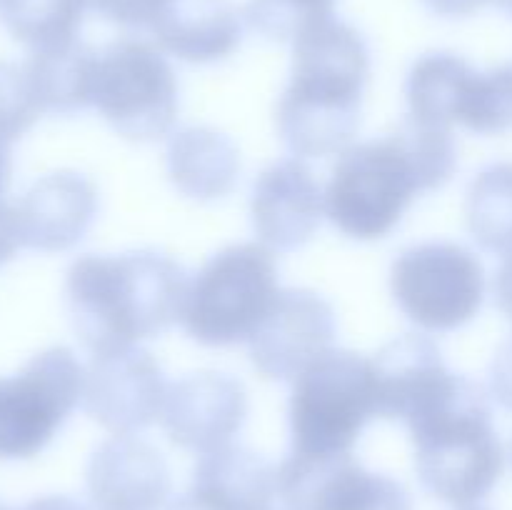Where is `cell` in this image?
I'll use <instances>...</instances> for the list:
<instances>
[{
  "label": "cell",
  "mask_w": 512,
  "mask_h": 510,
  "mask_svg": "<svg viewBox=\"0 0 512 510\" xmlns=\"http://www.w3.org/2000/svg\"><path fill=\"white\" fill-rule=\"evenodd\" d=\"M13 208L23 248L63 253L75 248L93 228L98 190L83 173L55 170L35 180Z\"/></svg>",
  "instance_id": "cell-15"
},
{
  "label": "cell",
  "mask_w": 512,
  "mask_h": 510,
  "mask_svg": "<svg viewBox=\"0 0 512 510\" xmlns=\"http://www.w3.org/2000/svg\"><path fill=\"white\" fill-rule=\"evenodd\" d=\"M373 418H378L373 360L353 350L330 348L293 380L290 450L305 455L353 453Z\"/></svg>",
  "instance_id": "cell-6"
},
{
  "label": "cell",
  "mask_w": 512,
  "mask_h": 510,
  "mask_svg": "<svg viewBox=\"0 0 512 510\" xmlns=\"http://www.w3.org/2000/svg\"><path fill=\"white\" fill-rule=\"evenodd\" d=\"M168 380L148 350L123 348L93 355L85 370L83 405L113 435H135L163 418Z\"/></svg>",
  "instance_id": "cell-11"
},
{
  "label": "cell",
  "mask_w": 512,
  "mask_h": 510,
  "mask_svg": "<svg viewBox=\"0 0 512 510\" xmlns=\"http://www.w3.org/2000/svg\"><path fill=\"white\" fill-rule=\"evenodd\" d=\"M150 30L163 53L198 65L225 60L243 38L230 0H170Z\"/></svg>",
  "instance_id": "cell-18"
},
{
  "label": "cell",
  "mask_w": 512,
  "mask_h": 510,
  "mask_svg": "<svg viewBox=\"0 0 512 510\" xmlns=\"http://www.w3.org/2000/svg\"><path fill=\"white\" fill-rule=\"evenodd\" d=\"M458 150L450 128L408 118L385 138L350 145L325 188V215L353 240H380L403 220L415 195L443 188Z\"/></svg>",
  "instance_id": "cell-1"
},
{
  "label": "cell",
  "mask_w": 512,
  "mask_h": 510,
  "mask_svg": "<svg viewBox=\"0 0 512 510\" xmlns=\"http://www.w3.org/2000/svg\"><path fill=\"white\" fill-rule=\"evenodd\" d=\"M98 53L80 40L30 50L23 70L40 113L73 115L93 105Z\"/></svg>",
  "instance_id": "cell-21"
},
{
  "label": "cell",
  "mask_w": 512,
  "mask_h": 510,
  "mask_svg": "<svg viewBox=\"0 0 512 510\" xmlns=\"http://www.w3.org/2000/svg\"><path fill=\"white\" fill-rule=\"evenodd\" d=\"M335 340V310L315 290H280L273 308L255 330L250 360L268 380H295L328 353Z\"/></svg>",
  "instance_id": "cell-12"
},
{
  "label": "cell",
  "mask_w": 512,
  "mask_h": 510,
  "mask_svg": "<svg viewBox=\"0 0 512 510\" xmlns=\"http://www.w3.org/2000/svg\"><path fill=\"white\" fill-rule=\"evenodd\" d=\"M278 495L288 510H413L398 480L363 468L353 453L290 450L278 468Z\"/></svg>",
  "instance_id": "cell-10"
},
{
  "label": "cell",
  "mask_w": 512,
  "mask_h": 510,
  "mask_svg": "<svg viewBox=\"0 0 512 510\" xmlns=\"http://www.w3.org/2000/svg\"><path fill=\"white\" fill-rule=\"evenodd\" d=\"M490 3H495V5H498V8L503 10V13L512 15V0H490Z\"/></svg>",
  "instance_id": "cell-35"
},
{
  "label": "cell",
  "mask_w": 512,
  "mask_h": 510,
  "mask_svg": "<svg viewBox=\"0 0 512 510\" xmlns=\"http://www.w3.org/2000/svg\"><path fill=\"white\" fill-rule=\"evenodd\" d=\"M460 510H485V508H475V505H473V508H460Z\"/></svg>",
  "instance_id": "cell-36"
},
{
  "label": "cell",
  "mask_w": 512,
  "mask_h": 510,
  "mask_svg": "<svg viewBox=\"0 0 512 510\" xmlns=\"http://www.w3.org/2000/svg\"><path fill=\"white\" fill-rule=\"evenodd\" d=\"M278 263L263 243L215 253L188 283L180 325L200 345L248 343L278 298Z\"/></svg>",
  "instance_id": "cell-5"
},
{
  "label": "cell",
  "mask_w": 512,
  "mask_h": 510,
  "mask_svg": "<svg viewBox=\"0 0 512 510\" xmlns=\"http://www.w3.org/2000/svg\"><path fill=\"white\" fill-rule=\"evenodd\" d=\"M423 3L425 8L433 10L435 15H443V18H465L490 0H423Z\"/></svg>",
  "instance_id": "cell-30"
},
{
  "label": "cell",
  "mask_w": 512,
  "mask_h": 510,
  "mask_svg": "<svg viewBox=\"0 0 512 510\" xmlns=\"http://www.w3.org/2000/svg\"><path fill=\"white\" fill-rule=\"evenodd\" d=\"M460 125L478 135H503L512 130V63L475 70Z\"/></svg>",
  "instance_id": "cell-25"
},
{
  "label": "cell",
  "mask_w": 512,
  "mask_h": 510,
  "mask_svg": "<svg viewBox=\"0 0 512 510\" xmlns=\"http://www.w3.org/2000/svg\"><path fill=\"white\" fill-rule=\"evenodd\" d=\"M85 483L98 510H163L173 480L158 448L133 435H115L93 453Z\"/></svg>",
  "instance_id": "cell-17"
},
{
  "label": "cell",
  "mask_w": 512,
  "mask_h": 510,
  "mask_svg": "<svg viewBox=\"0 0 512 510\" xmlns=\"http://www.w3.org/2000/svg\"><path fill=\"white\" fill-rule=\"evenodd\" d=\"M330 18H335V0H250L245 8L250 28L275 43H295Z\"/></svg>",
  "instance_id": "cell-26"
},
{
  "label": "cell",
  "mask_w": 512,
  "mask_h": 510,
  "mask_svg": "<svg viewBox=\"0 0 512 510\" xmlns=\"http://www.w3.org/2000/svg\"><path fill=\"white\" fill-rule=\"evenodd\" d=\"M10 183V145L0 143V203H3L5 188Z\"/></svg>",
  "instance_id": "cell-34"
},
{
  "label": "cell",
  "mask_w": 512,
  "mask_h": 510,
  "mask_svg": "<svg viewBox=\"0 0 512 510\" xmlns=\"http://www.w3.org/2000/svg\"><path fill=\"white\" fill-rule=\"evenodd\" d=\"M248 418V395L235 378L200 370L170 385L163 428L175 445L193 453L225 448Z\"/></svg>",
  "instance_id": "cell-13"
},
{
  "label": "cell",
  "mask_w": 512,
  "mask_h": 510,
  "mask_svg": "<svg viewBox=\"0 0 512 510\" xmlns=\"http://www.w3.org/2000/svg\"><path fill=\"white\" fill-rule=\"evenodd\" d=\"M420 483L443 503L473 508L503 475L505 453L493 428L488 398L458 375L453 388L408 425Z\"/></svg>",
  "instance_id": "cell-4"
},
{
  "label": "cell",
  "mask_w": 512,
  "mask_h": 510,
  "mask_svg": "<svg viewBox=\"0 0 512 510\" xmlns=\"http://www.w3.org/2000/svg\"><path fill=\"white\" fill-rule=\"evenodd\" d=\"M490 395L503 408L512 410V333L500 343L490 365Z\"/></svg>",
  "instance_id": "cell-29"
},
{
  "label": "cell",
  "mask_w": 512,
  "mask_h": 510,
  "mask_svg": "<svg viewBox=\"0 0 512 510\" xmlns=\"http://www.w3.org/2000/svg\"><path fill=\"white\" fill-rule=\"evenodd\" d=\"M165 168L178 193L210 203L233 193L240 175V155L225 133L208 125H190L170 135Z\"/></svg>",
  "instance_id": "cell-19"
},
{
  "label": "cell",
  "mask_w": 512,
  "mask_h": 510,
  "mask_svg": "<svg viewBox=\"0 0 512 510\" xmlns=\"http://www.w3.org/2000/svg\"><path fill=\"white\" fill-rule=\"evenodd\" d=\"M105 20L123 28H153L170 0H88Z\"/></svg>",
  "instance_id": "cell-28"
},
{
  "label": "cell",
  "mask_w": 512,
  "mask_h": 510,
  "mask_svg": "<svg viewBox=\"0 0 512 510\" xmlns=\"http://www.w3.org/2000/svg\"><path fill=\"white\" fill-rule=\"evenodd\" d=\"M0 510H8V508H5V505H3V503H0Z\"/></svg>",
  "instance_id": "cell-37"
},
{
  "label": "cell",
  "mask_w": 512,
  "mask_h": 510,
  "mask_svg": "<svg viewBox=\"0 0 512 510\" xmlns=\"http://www.w3.org/2000/svg\"><path fill=\"white\" fill-rule=\"evenodd\" d=\"M378 418L410 425L428 413L458 375L450 373L438 345L418 333H405L383 345L373 358Z\"/></svg>",
  "instance_id": "cell-16"
},
{
  "label": "cell",
  "mask_w": 512,
  "mask_h": 510,
  "mask_svg": "<svg viewBox=\"0 0 512 510\" xmlns=\"http://www.w3.org/2000/svg\"><path fill=\"white\" fill-rule=\"evenodd\" d=\"M40 115L23 65L0 60V143L18 140Z\"/></svg>",
  "instance_id": "cell-27"
},
{
  "label": "cell",
  "mask_w": 512,
  "mask_h": 510,
  "mask_svg": "<svg viewBox=\"0 0 512 510\" xmlns=\"http://www.w3.org/2000/svg\"><path fill=\"white\" fill-rule=\"evenodd\" d=\"M475 68L465 58L455 53H425L410 68L405 80V100H408V115L423 120V123L460 125L465 95L473 83Z\"/></svg>",
  "instance_id": "cell-22"
},
{
  "label": "cell",
  "mask_w": 512,
  "mask_h": 510,
  "mask_svg": "<svg viewBox=\"0 0 512 510\" xmlns=\"http://www.w3.org/2000/svg\"><path fill=\"white\" fill-rule=\"evenodd\" d=\"M188 283L185 270L158 250L83 255L65 278L70 325L90 355L133 348L180 320Z\"/></svg>",
  "instance_id": "cell-2"
},
{
  "label": "cell",
  "mask_w": 512,
  "mask_h": 510,
  "mask_svg": "<svg viewBox=\"0 0 512 510\" xmlns=\"http://www.w3.org/2000/svg\"><path fill=\"white\" fill-rule=\"evenodd\" d=\"M368 73V43L343 20H325L295 40L290 83L278 103V133L290 153L328 158L350 148Z\"/></svg>",
  "instance_id": "cell-3"
},
{
  "label": "cell",
  "mask_w": 512,
  "mask_h": 510,
  "mask_svg": "<svg viewBox=\"0 0 512 510\" xmlns=\"http://www.w3.org/2000/svg\"><path fill=\"white\" fill-rule=\"evenodd\" d=\"M168 510H228L225 505L215 503L213 498H208V495L198 493V490L190 488L188 493L180 495V498H175L173 503L168 505Z\"/></svg>",
  "instance_id": "cell-32"
},
{
  "label": "cell",
  "mask_w": 512,
  "mask_h": 510,
  "mask_svg": "<svg viewBox=\"0 0 512 510\" xmlns=\"http://www.w3.org/2000/svg\"><path fill=\"white\" fill-rule=\"evenodd\" d=\"M390 293L410 323L428 333H450L483 308L485 270L463 245L430 240L405 248L393 260Z\"/></svg>",
  "instance_id": "cell-8"
},
{
  "label": "cell",
  "mask_w": 512,
  "mask_h": 510,
  "mask_svg": "<svg viewBox=\"0 0 512 510\" xmlns=\"http://www.w3.org/2000/svg\"><path fill=\"white\" fill-rule=\"evenodd\" d=\"M23 510H88L83 503L73 498H65V495H45V498L33 500V503L25 505Z\"/></svg>",
  "instance_id": "cell-33"
},
{
  "label": "cell",
  "mask_w": 512,
  "mask_h": 510,
  "mask_svg": "<svg viewBox=\"0 0 512 510\" xmlns=\"http://www.w3.org/2000/svg\"><path fill=\"white\" fill-rule=\"evenodd\" d=\"M190 488L228 510H268L278 495V470L253 450L225 445L200 455Z\"/></svg>",
  "instance_id": "cell-20"
},
{
  "label": "cell",
  "mask_w": 512,
  "mask_h": 510,
  "mask_svg": "<svg viewBox=\"0 0 512 510\" xmlns=\"http://www.w3.org/2000/svg\"><path fill=\"white\" fill-rule=\"evenodd\" d=\"M495 300L498 308L512 320V253L505 255V263L495 275Z\"/></svg>",
  "instance_id": "cell-31"
},
{
  "label": "cell",
  "mask_w": 512,
  "mask_h": 510,
  "mask_svg": "<svg viewBox=\"0 0 512 510\" xmlns=\"http://www.w3.org/2000/svg\"><path fill=\"white\" fill-rule=\"evenodd\" d=\"M178 93L175 70L155 45L123 38L98 53L93 105L125 140L165 138L178 120Z\"/></svg>",
  "instance_id": "cell-7"
},
{
  "label": "cell",
  "mask_w": 512,
  "mask_h": 510,
  "mask_svg": "<svg viewBox=\"0 0 512 510\" xmlns=\"http://www.w3.org/2000/svg\"><path fill=\"white\" fill-rule=\"evenodd\" d=\"M323 215L325 193L303 160H278L255 180L250 193V220L265 248H303L320 228Z\"/></svg>",
  "instance_id": "cell-14"
},
{
  "label": "cell",
  "mask_w": 512,
  "mask_h": 510,
  "mask_svg": "<svg viewBox=\"0 0 512 510\" xmlns=\"http://www.w3.org/2000/svg\"><path fill=\"white\" fill-rule=\"evenodd\" d=\"M465 220L480 248L512 253V163H493L475 175L465 198Z\"/></svg>",
  "instance_id": "cell-23"
},
{
  "label": "cell",
  "mask_w": 512,
  "mask_h": 510,
  "mask_svg": "<svg viewBox=\"0 0 512 510\" xmlns=\"http://www.w3.org/2000/svg\"><path fill=\"white\" fill-rule=\"evenodd\" d=\"M88 8V0H0V23L30 50L58 48L78 40Z\"/></svg>",
  "instance_id": "cell-24"
},
{
  "label": "cell",
  "mask_w": 512,
  "mask_h": 510,
  "mask_svg": "<svg viewBox=\"0 0 512 510\" xmlns=\"http://www.w3.org/2000/svg\"><path fill=\"white\" fill-rule=\"evenodd\" d=\"M85 370L68 348L33 355L20 373L0 378V460L38 455L83 400Z\"/></svg>",
  "instance_id": "cell-9"
}]
</instances>
